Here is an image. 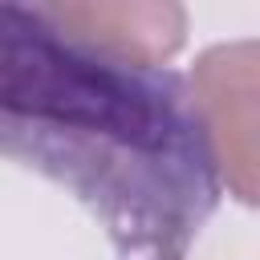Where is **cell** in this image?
<instances>
[{"label":"cell","instance_id":"1","mask_svg":"<svg viewBox=\"0 0 260 260\" xmlns=\"http://www.w3.org/2000/svg\"><path fill=\"white\" fill-rule=\"evenodd\" d=\"M0 142L81 199L118 260H183L223 187L195 85L73 32L49 4L0 8Z\"/></svg>","mask_w":260,"mask_h":260},{"label":"cell","instance_id":"2","mask_svg":"<svg viewBox=\"0 0 260 260\" xmlns=\"http://www.w3.org/2000/svg\"><path fill=\"white\" fill-rule=\"evenodd\" d=\"M73 32L142 61H158L183 41V8L175 4H49Z\"/></svg>","mask_w":260,"mask_h":260}]
</instances>
